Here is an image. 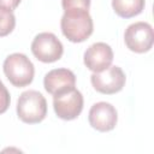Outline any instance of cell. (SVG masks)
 I'll list each match as a JSON object with an SVG mask.
<instances>
[{"label":"cell","mask_w":154,"mask_h":154,"mask_svg":"<svg viewBox=\"0 0 154 154\" xmlns=\"http://www.w3.org/2000/svg\"><path fill=\"white\" fill-rule=\"evenodd\" d=\"M60 26L64 36L75 43L85 41L93 34V19L88 10H69L65 11Z\"/></svg>","instance_id":"cell-1"},{"label":"cell","mask_w":154,"mask_h":154,"mask_svg":"<svg viewBox=\"0 0 154 154\" xmlns=\"http://www.w3.org/2000/svg\"><path fill=\"white\" fill-rule=\"evenodd\" d=\"M18 118L26 124H36L45 119L47 114V101L37 90L22 93L17 101Z\"/></svg>","instance_id":"cell-2"},{"label":"cell","mask_w":154,"mask_h":154,"mask_svg":"<svg viewBox=\"0 0 154 154\" xmlns=\"http://www.w3.org/2000/svg\"><path fill=\"white\" fill-rule=\"evenodd\" d=\"M4 73L14 87L23 88L34 79V64L23 53L10 54L4 61Z\"/></svg>","instance_id":"cell-3"},{"label":"cell","mask_w":154,"mask_h":154,"mask_svg":"<svg viewBox=\"0 0 154 154\" xmlns=\"http://www.w3.org/2000/svg\"><path fill=\"white\" fill-rule=\"evenodd\" d=\"M126 47L135 53H146L150 51L154 42L153 28L149 23L136 22L130 24L124 34Z\"/></svg>","instance_id":"cell-4"},{"label":"cell","mask_w":154,"mask_h":154,"mask_svg":"<svg viewBox=\"0 0 154 154\" xmlns=\"http://www.w3.org/2000/svg\"><path fill=\"white\" fill-rule=\"evenodd\" d=\"M34 57L42 63H54L63 55L64 47L59 38L52 32H41L31 42Z\"/></svg>","instance_id":"cell-5"},{"label":"cell","mask_w":154,"mask_h":154,"mask_svg":"<svg viewBox=\"0 0 154 154\" xmlns=\"http://www.w3.org/2000/svg\"><path fill=\"white\" fill-rule=\"evenodd\" d=\"M55 114L64 120L76 119L83 109V95L76 88L53 95Z\"/></svg>","instance_id":"cell-6"},{"label":"cell","mask_w":154,"mask_h":154,"mask_svg":"<svg viewBox=\"0 0 154 154\" xmlns=\"http://www.w3.org/2000/svg\"><path fill=\"white\" fill-rule=\"evenodd\" d=\"M125 73L119 66H108L101 72H94L90 82L94 89L101 94H116L125 85Z\"/></svg>","instance_id":"cell-7"},{"label":"cell","mask_w":154,"mask_h":154,"mask_svg":"<svg viewBox=\"0 0 154 154\" xmlns=\"http://www.w3.org/2000/svg\"><path fill=\"white\" fill-rule=\"evenodd\" d=\"M89 124L97 131L106 132L116 128L118 120V113L114 106L108 102L94 103L89 111Z\"/></svg>","instance_id":"cell-8"},{"label":"cell","mask_w":154,"mask_h":154,"mask_svg":"<svg viewBox=\"0 0 154 154\" xmlns=\"http://www.w3.org/2000/svg\"><path fill=\"white\" fill-rule=\"evenodd\" d=\"M113 51L105 42H96L84 52V65L93 72H101L111 66Z\"/></svg>","instance_id":"cell-9"},{"label":"cell","mask_w":154,"mask_h":154,"mask_svg":"<svg viewBox=\"0 0 154 154\" xmlns=\"http://www.w3.org/2000/svg\"><path fill=\"white\" fill-rule=\"evenodd\" d=\"M76 76L71 70L67 69H54L46 73L43 85L47 93L57 95L75 88Z\"/></svg>","instance_id":"cell-10"},{"label":"cell","mask_w":154,"mask_h":154,"mask_svg":"<svg viewBox=\"0 0 154 154\" xmlns=\"http://www.w3.org/2000/svg\"><path fill=\"white\" fill-rule=\"evenodd\" d=\"M114 12L122 18H131L144 8V0H112Z\"/></svg>","instance_id":"cell-11"},{"label":"cell","mask_w":154,"mask_h":154,"mask_svg":"<svg viewBox=\"0 0 154 154\" xmlns=\"http://www.w3.org/2000/svg\"><path fill=\"white\" fill-rule=\"evenodd\" d=\"M16 26V17L11 10L0 7V37L8 35Z\"/></svg>","instance_id":"cell-12"},{"label":"cell","mask_w":154,"mask_h":154,"mask_svg":"<svg viewBox=\"0 0 154 154\" xmlns=\"http://www.w3.org/2000/svg\"><path fill=\"white\" fill-rule=\"evenodd\" d=\"M64 11L69 10H89L90 0H61Z\"/></svg>","instance_id":"cell-13"},{"label":"cell","mask_w":154,"mask_h":154,"mask_svg":"<svg viewBox=\"0 0 154 154\" xmlns=\"http://www.w3.org/2000/svg\"><path fill=\"white\" fill-rule=\"evenodd\" d=\"M10 101H11L10 93L0 79V114L5 113L7 111V108L10 106Z\"/></svg>","instance_id":"cell-14"},{"label":"cell","mask_w":154,"mask_h":154,"mask_svg":"<svg viewBox=\"0 0 154 154\" xmlns=\"http://www.w3.org/2000/svg\"><path fill=\"white\" fill-rule=\"evenodd\" d=\"M19 2H20V0H0V7L12 11L19 5Z\"/></svg>","instance_id":"cell-15"}]
</instances>
